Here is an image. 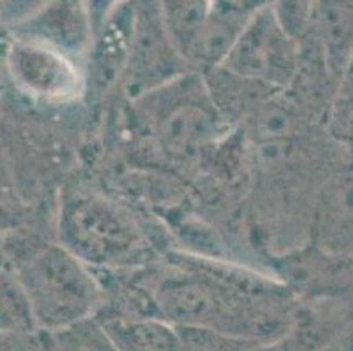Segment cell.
I'll use <instances>...</instances> for the list:
<instances>
[{"instance_id":"6da1fadb","label":"cell","mask_w":353,"mask_h":351,"mask_svg":"<svg viewBox=\"0 0 353 351\" xmlns=\"http://www.w3.org/2000/svg\"><path fill=\"white\" fill-rule=\"evenodd\" d=\"M60 244L95 267H136L150 246L143 230L121 205L95 192L65 195L59 217Z\"/></svg>"},{"instance_id":"7a4b0ae2","label":"cell","mask_w":353,"mask_h":351,"mask_svg":"<svg viewBox=\"0 0 353 351\" xmlns=\"http://www.w3.org/2000/svg\"><path fill=\"white\" fill-rule=\"evenodd\" d=\"M12 270L44 330H65L101 304L102 288L90 265L62 244L37 248Z\"/></svg>"},{"instance_id":"3957f363","label":"cell","mask_w":353,"mask_h":351,"mask_svg":"<svg viewBox=\"0 0 353 351\" xmlns=\"http://www.w3.org/2000/svg\"><path fill=\"white\" fill-rule=\"evenodd\" d=\"M137 101L160 143L179 153L214 141L227 125L197 72L183 74Z\"/></svg>"},{"instance_id":"277c9868","label":"cell","mask_w":353,"mask_h":351,"mask_svg":"<svg viewBox=\"0 0 353 351\" xmlns=\"http://www.w3.org/2000/svg\"><path fill=\"white\" fill-rule=\"evenodd\" d=\"M220 67L281 92L299 74L301 44L283 30L268 6L248 19Z\"/></svg>"},{"instance_id":"5b68a950","label":"cell","mask_w":353,"mask_h":351,"mask_svg":"<svg viewBox=\"0 0 353 351\" xmlns=\"http://www.w3.org/2000/svg\"><path fill=\"white\" fill-rule=\"evenodd\" d=\"M192 72L163 25L159 0H132L130 51L123 76L128 97L146 93Z\"/></svg>"},{"instance_id":"8992f818","label":"cell","mask_w":353,"mask_h":351,"mask_svg":"<svg viewBox=\"0 0 353 351\" xmlns=\"http://www.w3.org/2000/svg\"><path fill=\"white\" fill-rule=\"evenodd\" d=\"M208 274L169 272L152 290L159 313L176 327L204 328L211 332L243 330L236 302Z\"/></svg>"},{"instance_id":"52a82bcc","label":"cell","mask_w":353,"mask_h":351,"mask_svg":"<svg viewBox=\"0 0 353 351\" xmlns=\"http://www.w3.org/2000/svg\"><path fill=\"white\" fill-rule=\"evenodd\" d=\"M6 67L14 85L37 101L62 104L86 92L81 63L35 39L11 35Z\"/></svg>"},{"instance_id":"ba28073f","label":"cell","mask_w":353,"mask_h":351,"mask_svg":"<svg viewBox=\"0 0 353 351\" xmlns=\"http://www.w3.org/2000/svg\"><path fill=\"white\" fill-rule=\"evenodd\" d=\"M14 34L35 39L86 63L95 41V27L83 0H50L30 18L14 27Z\"/></svg>"},{"instance_id":"9c48e42d","label":"cell","mask_w":353,"mask_h":351,"mask_svg":"<svg viewBox=\"0 0 353 351\" xmlns=\"http://www.w3.org/2000/svg\"><path fill=\"white\" fill-rule=\"evenodd\" d=\"M130 27L132 0L125 2L109 16L95 35L94 46L86 58V92L92 90L101 95L117 81H123L130 51Z\"/></svg>"},{"instance_id":"30bf717a","label":"cell","mask_w":353,"mask_h":351,"mask_svg":"<svg viewBox=\"0 0 353 351\" xmlns=\"http://www.w3.org/2000/svg\"><path fill=\"white\" fill-rule=\"evenodd\" d=\"M101 330L117 351H187L179 327L165 318L114 314L102 321Z\"/></svg>"},{"instance_id":"8fae6325","label":"cell","mask_w":353,"mask_h":351,"mask_svg":"<svg viewBox=\"0 0 353 351\" xmlns=\"http://www.w3.org/2000/svg\"><path fill=\"white\" fill-rule=\"evenodd\" d=\"M253 14L230 11L214 2L210 19L202 27L190 50L185 54L187 66L192 72L206 74L225 62L237 37Z\"/></svg>"},{"instance_id":"7c38bea8","label":"cell","mask_w":353,"mask_h":351,"mask_svg":"<svg viewBox=\"0 0 353 351\" xmlns=\"http://www.w3.org/2000/svg\"><path fill=\"white\" fill-rule=\"evenodd\" d=\"M313 35L322 46L334 79L353 54V0H319Z\"/></svg>"},{"instance_id":"4fadbf2b","label":"cell","mask_w":353,"mask_h":351,"mask_svg":"<svg viewBox=\"0 0 353 351\" xmlns=\"http://www.w3.org/2000/svg\"><path fill=\"white\" fill-rule=\"evenodd\" d=\"M159 9L167 32L185 58L199 32L210 19L214 0H159Z\"/></svg>"},{"instance_id":"5bb4252c","label":"cell","mask_w":353,"mask_h":351,"mask_svg":"<svg viewBox=\"0 0 353 351\" xmlns=\"http://www.w3.org/2000/svg\"><path fill=\"white\" fill-rule=\"evenodd\" d=\"M327 132L334 141L353 148V54L334 85L327 106Z\"/></svg>"},{"instance_id":"9a60e30c","label":"cell","mask_w":353,"mask_h":351,"mask_svg":"<svg viewBox=\"0 0 353 351\" xmlns=\"http://www.w3.org/2000/svg\"><path fill=\"white\" fill-rule=\"evenodd\" d=\"M39 328L28 295L12 269L2 274V332L23 334Z\"/></svg>"},{"instance_id":"2e32d148","label":"cell","mask_w":353,"mask_h":351,"mask_svg":"<svg viewBox=\"0 0 353 351\" xmlns=\"http://www.w3.org/2000/svg\"><path fill=\"white\" fill-rule=\"evenodd\" d=\"M319 0H272L271 9L283 30L303 44L313 32Z\"/></svg>"},{"instance_id":"e0dca14e","label":"cell","mask_w":353,"mask_h":351,"mask_svg":"<svg viewBox=\"0 0 353 351\" xmlns=\"http://www.w3.org/2000/svg\"><path fill=\"white\" fill-rule=\"evenodd\" d=\"M85 6L88 8L90 16H92V21H94L95 27V35L101 30L102 25L108 21V18L117 11L120 6H123L128 0H83Z\"/></svg>"},{"instance_id":"ac0fdd59","label":"cell","mask_w":353,"mask_h":351,"mask_svg":"<svg viewBox=\"0 0 353 351\" xmlns=\"http://www.w3.org/2000/svg\"><path fill=\"white\" fill-rule=\"evenodd\" d=\"M220 8L230 9V11L245 12V14H255L259 9L271 6L272 0H214Z\"/></svg>"}]
</instances>
